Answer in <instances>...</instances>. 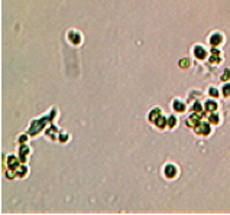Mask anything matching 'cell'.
Returning <instances> with one entry per match:
<instances>
[{
    "label": "cell",
    "mask_w": 230,
    "mask_h": 215,
    "mask_svg": "<svg viewBox=\"0 0 230 215\" xmlns=\"http://www.w3.org/2000/svg\"><path fill=\"white\" fill-rule=\"evenodd\" d=\"M210 93H211V95H217V90H211Z\"/></svg>",
    "instance_id": "8992f818"
},
{
    "label": "cell",
    "mask_w": 230,
    "mask_h": 215,
    "mask_svg": "<svg viewBox=\"0 0 230 215\" xmlns=\"http://www.w3.org/2000/svg\"><path fill=\"white\" fill-rule=\"evenodd\" d=\"M224 94H230V85H227V87H224Z\"/></svg>",
    "instance_id": "5b68a950"
},
{
    "label": "cell",
    "mask_w": 230,
    "mask_h": 215,
    "mask_svg": "<svg viewBox=\"0 0 230 215\" xmlns=\"http://www.w3.org/2000/svg\"><path fill=\"white\" fill-rule=\"evenodd\" d=\"M165 173H167V176H172V175L175 173V169H174L172 166H168V167L165 169Z\"/></svg>",
    "instance_id": "6da1fadb"
},
{
    "label": "cell",
    "mask_w": 230,
    "mask_h": 215,
    "mask_svg": "<svg viewBox=\"0 0 230 215\" xmlns=\"http://www.w3.org/2000/svg\"><path fill=\"white\" fill-rule=\"evenodd\" d=\"M196 55H197L198 58H204V55H206V54L203 52V49H201V48H196Z\"/></svg>",
    "instance_id": "7a4b0ae2"
},
{
    "label": "cell",
    "mask_w": 230,
    "mask_h": 215,
    "mask_svg": "<svg viewBox=\"0 0 230 215\" xmlns=\"http://www.w3.org/2000/svg\"><path fill=\"white\" fill-rule=\"evenodd\" d=\"M218 42H220V36H218V35H217V36L214 35V36L211 38V44H218Z\"/></svg>",
    "instance_id": "3957f363"
},
{
    "label": "cell",
    "mask_w": 230,
    "mask_h": 215,
    "mask_svg": "<svg viewBox=\"0 0 230 215\" xmlns=\"http://www.w3.org/2000/svg\"><path fill=\"white\" fill-rule=\"evenodd\" d=\"M175 107H177L175 110H178V111H182V110H184V105L179 104V103H175Z\"/></svg>",
    "instance_id": "277c9868"
}]
</instances>
